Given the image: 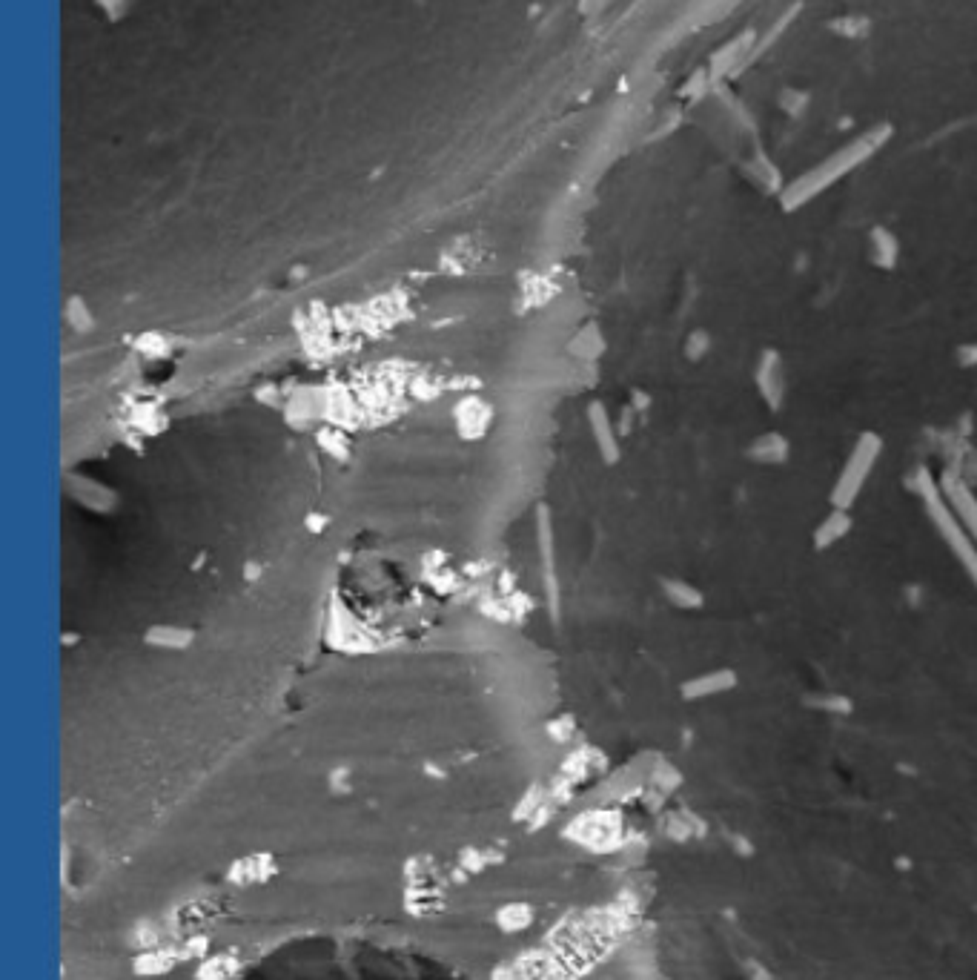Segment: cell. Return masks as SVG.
I'll return each instance as SVG.
<instances>
[{
  "label": "cell",
  "mask_w": 977,
  "mask_h": 980,
  "mask_svg": "<svg viewBox=\"0 0 977 980\" xmlns=\"http://www.w3.org/2000/svg\"><path fill=\"white\" fill-rule=\"evenodd\" d=\"M588 422H591L596 448H599V453H602V459H605L608 465H616V462H619V442H616L611 416H608V410H605L602 402H591V407H588Z\"/></svg>",
  "instance_id": "9c48e42d"
},
{
  "label": "cell",
  "mask_w": 977,
  "mask_h": 980,
  "mask_svg": "<svg viewBox=\"0 0 977 980\" xmlns=\"http://www.w3.org/2000/svg\"><path fill=\"white\" fill-rule=\"evenodd\" d=\"M854 528V519H851V511H846V508H831L829 513H826V519L814 528V533H811V545H814V551H829V548H834L837 542H843L846 536H849V531Z\"/></svg>",
  "instance_id": "ba28073f"
},
{
  "label": "cell",
  "mask_w": 977,
  "mask_h": 980,
  "mask_svg": "<svg viewBox=\"0 0 977 980\" xmlns=\"http://www.w3.org/2000/svg\"><path fill=\"white\" fill-rule=\"evenodd\" d=\"M740 685V677L734 668H711V671H702L697 677L685 680L680 685L682 700L688 703H697V700H708V697H720V694H728Z\"/></svg>",
  "instance_id": "8992f818"
},
{
  "label": "cell",
  "mask_w": 977,
  "mask_h": 980,
  "mask_svg": "<svg viewBox=\"0 0 977 980\" xmlns=\"http://www.w3.org/2000/svg\"><path fill=\"white\" fill-rule=\"evenodd\" d=\"M955 362H957V367H963V370H975L977 367V341L957 344Z\"/></svg>",
  "instance_id": "4fadbf2b"
},
{
  "label": "cell",
  "mask_w": 977,
  "mask_h": 980,
  "mask_svg": "<svg viewBox=\"0 0 977 980\" xmlns=\"http://www.w3.org/2000/svg\"><path fill=\"white\" fill-rule=\"evenodd\" d=\"M95 3L104 9V15H107L109 21H121V18H127L135 0H95Z\"/></svg>",
  "instance_id": "7c38bea8"
},
{
  "label": "cell",
  "mask_w": 977,
  "mask_h": 980,
  "mask_svg": "<svg viewBox=\"0 0 977 980\" xmlns=\"http://www.w3.org/2000/svg\"><path fill=\"white\" fill-rule=\"evenodd\" d=\"M659 588H662L665 599L674 608H680V611H700L702 605H705V594H702L700 588H694L691 582H685V579L662 576L659 579Z\"/></svg>",
  "instance_id": "30bf717a"
},
{
  "label": "cell",
  "mask_w": 977,
  "mask_h": 980,
  "mask_svg": "<svg viewBox=\"0 0 977 980\" xmlns=\"http://www.w3.org/2000/svg\"><path fill=\"white\" fill-rule=\"evenodd\" d=\"M937 482H940V490H943L949 508L955 511L957 519L963 522V528L972 533V539L977 542V493L952 468L943 470Z\"/></svg>",
  "instance_id": "5b68a950"
},
{
  "label": "cell",
  "mask_w": 977,
  "mask_h": 980,
  "mask_svg": "<svg viewBox=\"0 0 977 980\" xmlns=\"http://www.w3.org/2000/svg\"><path fill=\"white\" fill-rule=\"evenodd\" d=\"M871 241V261L880 267V270H894L897 258H900V244L894 238L892 230L886 227H874L869 235Z\"/></svg>",
  "instance_id": "8fae6325"
},
{
  "label": "cell",
  "mask_w": 977,
  "mask_h": 980,
  "mask_svg": "<svg viewBox=\"0 0 977 980\" xmlns=\"http://www.w3.org/2000/svg\"><path fill=\"white\" fill-rule=\"evenodd\" d=\"M754 384L763 396L765 407L771 413H780L783 410V402H786L788 393V370L780 350L774 347H765L757 359V367H754Z\"/></svg>",
  "instance_id": "277c9868"
},
{
  "label": "cell",
  "mask_w": 977,
  "mask_h": 980,
  "mask_svg": "<svg viewBox=\"0 0 977 980\" xmlns=\"http://www.w3.org/2000/svg\"><path fill=\"white\" fill-rule=\"evenodd\" d=\"M745 459H751L757 465H768V468H780L791 459V442L780 430H768L745 448Z\"/></svg>",
  "instance_id": "52a82bcc"
},
{
  "label": "cell",
  "mask_w": 977,
  "mask_h": 980,
  "mask_svg": "<svg viewBox=\"0 0 977 980\" xmlns=\"http://www.w3.org/2000/svg\"><path fill=\"white\" fill-rule=\"evenodd\" d=\"M886 138H889L886 129H874V132H869V135H863V138H857V141L846 144L840 152L829 155L823 164H817V167H811L808 172H803L800 178H794L786 190L780 192V204H783V210H786V213H794V210L806 207L811 198L823 195L834 181L846 178V175H849L851 170H857L863 161H869L871 155L886 144Z\"/></svg>",
  "instance_id": "6da1fadb"
},
{
  "label": "cell",
  "mask_w": 977,
  "mask_h": 980,
  "mask_svg": "<svg viewBox=\"0 0 977 980\" xmlns=\"http://www.w3.org/2000/svg\"><path fill=\"white\" fill-rule=\"evenodd\" d=\"M914 493L923 502V511L929 516V522L935 525L937 536L943 539V545L949 548V554L955 556L957 565L963 568V574L969 576V582L977 588V542L972 539V533L963 528V522L957 519L955 511L949 508L940 482L929 473V468H914L912 476Z\"/></svg>",
  "instance_id": "7a4b0ae2"
},
{
  "label": "cell",
  "mask_w": 977,
  "mask_h": 980,
  "mask_svg": "<svg viewBox=\"0 0 977 980\" xmlns=\"http://www.w3.org/2000/svg\"><path fill=\"white\" fill-rule=\"evenodd\" d=\"M880 456H883V436L874 433V430H863L857 436V442L851 445V453L846 456L843 468L834 479V488L829 493L831 508H846V511L854 508V502L860 499V493L866 488L871 470L880 462Z\"/></svg>",
  "instance_id": "3957f363"
}]
</instances>
